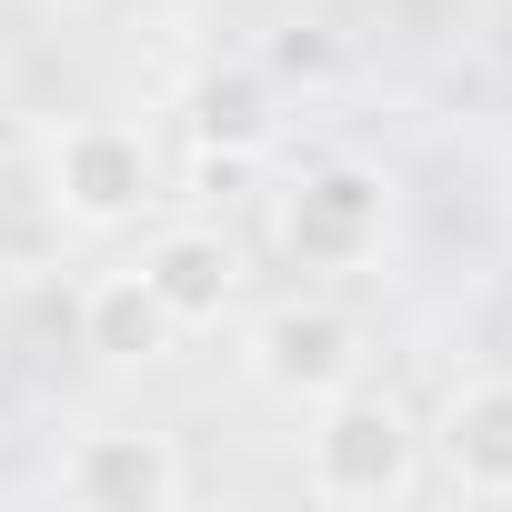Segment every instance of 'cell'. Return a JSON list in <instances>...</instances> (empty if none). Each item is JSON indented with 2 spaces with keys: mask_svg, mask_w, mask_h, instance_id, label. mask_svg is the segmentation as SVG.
Wrapping results in <instances>:
<instances>
[{
  "mask_svg": "<svg viewBox=\"0 0 512 512\" xmlns=\"http://www.w3.org/2000/svg\"><path fill=\"white\" fill-rule=\"evenodd\" d=\"M191 492V462L171 432H81L61 452V502L81 512H171Z\"/></svg>",
  "mask_w": 512,
  "mask_h": 512,
  "instance_id": "5",
  "label": "cell"
},
{
  "mask_svg": "<svg viewBox=\"0 0 512 512\" xmlns=\"http://www.w3.org/2000/svg\"><path fill=\"white\" fill-rule=\"evenodd\" d=\"M422 452L442 462V482L462 502H512V372H472L442 392Z\"/></svg>",
  "mask_w": 512,
  "mask_h": 512,
  "instance_id": "6",
  "label": "cell"
},
{
  "mask_svg": "<svg viewBox=\"0 0 512 512\" xmlns=\"http://www.w3.org/2000/svg\"><path fill=\"white\" fill-rule=\"evenodd\" d=\"M11 151H21V111H11V101H0V161H11Z\"/></svg>",
  "mask_w": 512,
  "mask_h": 512,
  "instance_id": "10",
  "label": "cell"
},
{
  "mask_svg": "<svg viewBox=\"0 0 512 512\" xmlns=\"http://www.w3.org/2000/svg\"><path fill=\"white\" fill-rule=\"evenodd\" d=\"M241 372H251V392L312 412L322 392L362 382V322L342 302H272L262 322L241 332Z\"/></svg>",
  "mask_w": 512,
  "mask_h": 512,
  "instance_id": "4",
  "label": "cell"
},
{
  "mask_svg": "<svg viewBox=\"0 0 512 512\" xmlns=\"http://www.w3.org/2000/svg\"><path fill=\"white\" fill-rule=\"evenodd\" d=\"M422 422L372 392V382H342L312 402V432H302V492L312 502H342V512H372V502H402L422 492Z\"/></svg>",
  "mask_w": 512,
  "mask_h": 512,
  "instance_id": "1",
  "label": "cell"
},
{
  "mask_svg": "<svg viewBox=\"0 0 512 512\" xmlns=\"http://www.w3.org/2000/svg\"><path fill=\"white\" fill-rule=\"evenodd\" d=\"M71 322H81V352H91V362H121V372H131V362H161V352L181 342V322L161 312V292L141 282V262H131V272H91Z\"/></svg>",
  "mask_w": 512,
  "mask_h": 512,
  "instance_id": "9",
  "label": "cell"
},
{
  "mask_svg": "<svg viewBox=\"0 0 512 512\" xmlns=\"http://www.w3.org/2000/svg\"><path fill=\"white\" fill-rule=\"evenodd\" d=\"M272 241H282L292 272H322V282L382 262V241H392V171H372V161H352V151L312 161V171L282 191Z\"/></svg>",
  "mask_w": 512,
  "mask_h": 512,
  "instance_id": "2",
  "label": "cell"
},
{
  "mask_svg": "<svg viewBox=\"0 0 512 512\" xmlns=\"http://www.w3.org/2000/svg\"><path fill=\"white\" fill-rule=\"evenodd\" d=\"M141 282L161 292V312H171L181 332H201V322H221V312L241 302V241H231L221 221H171V231L141 251Z\"/></svg>",
  "mask_w": 512,
  "mask_h": 512,
  "instance_id": "8",
  "label": "cell"
},
{
  "mask_svg": "<svg viewBox=\"0 0 512 512\" xmlns=\"http://www.w3.org/2000/svg\"><path fill=\"white\" fill-rule=\"evenodd\" d=\"M151 191H161L151 141H141L131 121H111V111L61 121L51 151H41V201H51V221H71V231H131V221L151 211Z\"/></svg>",
  "mask_w": 512,
  "mask_h": 512,
  "instance_id": "3",
  "label": "cell"
},
{
  "mask_svg": "<svg viewBox=\"0 0 512 512\" xmlns=\"http://www.w3.org/2000/svg\"><path fill=\"white\" fill-rule=\"evenodd\" d=\"M181 141H191L201 171H251V161L282 141V91L251 71V61H211L181 91Z\"/></svg>",
  "mask_w": 512,
  "mask_h": 512,
  "instance_id": "7",
  "label": "cell"
}]
</instances>
